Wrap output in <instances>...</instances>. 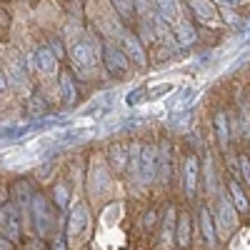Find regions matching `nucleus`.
<instances>
[{
	"label": "nucleus",
	"mask_w": 250,
	"mask_h": 250,
	"mask_svg": "<svg viewBox=\"0 0 250 250\" xmlns=\"http://www.w3.org/2000/svg\"><path fill=\"white\" fill-rule=\"evenodd\" d=\"M110 3L115 5V10H118L123 18H128V15L133 13V8H135V3H130V0H110Z\"/></svg>",
	"instance_id": "nucleus-27"
},
{
	"label": "nucleus",
	"mask_w": 250,
	"mask_h": 250,
	"mask_svg": "<svg viewBox=\"0 0 250 250\" xmlns=\"http://www.w3.org/2000/svg\"><path fill=\"white\" fill-rule=\"evenodd\" d=\"M200 230H203V240L208 243V248H215V243H218L215 240V218L208 208L200 210Z\"/></svg>",
	"instance_id": "nucleus-17"
},
{
	"label": "nucleus",
	"mask_w": 250,
	"mask_h": 250,
	"mask_svg": "<svg viewBox=\"0 0 250 250\" xmlns=\"http://www.w3.org/2000/svg\"><path fill=\"white\" fill-rule=\"evenodd\" d=\"M215 228H218V233L225 238L230 230H235V225H238V218H235V208L233 203L228 200V198H218L215 203Z\"/></svg>",
	"instance_id": "nucleus-4"
},
{
	"label": "nucleus",
	"mask_w": 250,
	"mask_h": 250,
	"mask_svg": "<svg viewBox=\"0 0 250 250\" xmlns=\"http://www.w3.org/2000/svg\"><path fill=\"white\" fill-rule=\"evenodd\" d=\"M25 62H28V58H25V55H20L18 50H13V48H8V50H5V62H3V70L10 75V80L15 83V85H20V83L25 80V75H28Z\"/></svg>",
	"instance_id": "nucleus-7"
},
{
	"label": "nucleus",
	"mask_w": 250,
	"mask_h": 250,
	"mask_svg": "<svg viewBox=\"0 0 250 250\" xmlns=\"http://www.w3.org/2000/svg\"><path fill=\"white\" fill-rule=\"evenodd\" d=\"M120 40H123V50H125V55H128L135 65H140V68H145L148 65V55H145V48H143V43L133 35V33H120Z\"/></svg>",
	"instance_id": "nucleus-9"
},
{
	"label": "nucleus",
	"mask_w": 250,
	"mask_h": 250,
	"mask_svg": "<svg viewBox=\"0 0 250 250\" xmlns=\"http://www.w3.org/2000/svg\"><path fill=\"white\" fill-rule=\"evenodd\" d=\"M53 195H55V203H58L60 208H65V205H68V200H70L68 185H65V183H58V185H55V190H53Z\"/></svg>",
	"instance_id": "nucleus-25"
},
{
	"label": "nucleus",
	"mask_w": 250,
	"mask_h": 250,
	"mask_svg": "<svg viewBox=\"0 0 250 250\" xmlns=\"http://www.w3.org/2000/svg\"><path fill=\"white\" fill-rule=\"evenodd\" d=\"M175 243H178L180 248H188V245H190V215H188V213H180V218H178Z\"/></svg>",
	"instance_id": "nucleus-22"
},
{
	"label": "nucleus",
	"mask_w": 250,
	"mask_h": 250,
	"mask_svg": "<svg viewBox=\"0 0 250 250\" xmlns=\"http://www.w3.org/2000/svg\"><path fill=\"white\" fill-rule=\"evenodd\" d=\"M30 213H33V223H35V233L45 235L50 230V225H53V218H50V208H48L43 195H33Z\"/></svg>",
	"instance_id": "nucleus-6"
},
{
	"label": "nucleus",
	"mask_w": 250,
	"mask_h": 250,
	"mask_svg": "<svg viewBox=\"0 0 250 250\" xmlns=\"http://www.w3.org/2000/svg\"><path fill=\"white\" fill-rule=\"evenodd\" d=\"M88 228H90V210H88V205H73V210L68 215V240L75 245L83 240V235L88 233Z\"/></svg>",
	"instance_id": "nucleus-3"
},
{
	"label": "nucleus",
	"mask_w": 250,
	"mask_h": 250,
	"mask_svg": "<svg viewBox=\"0 0 250 250\" xmlns=\"http://www.w3.org/2000/svg\"><path fill=\"white\" fill-rule=\"evenodd\" d=\"M220 5H223V8H225V5L230 8V5H238V0H220Z\"/></svg>",
	"instance_id": "nucleus-33"
},
{
	"label": "nucleus",
	"mask_w": 250,
	"mask_h": 250,
	"mask_svg": "<svg viewBox=\"0 0 250 250\" xmlns=\"http://www.w3.org/2000/svg\"><path fill=\"white\" fill-rule=\"evenodd\" d=\"M245 45H250V38H248V40H245Z\"/></svg>",
	"instance_id": "nucleus-34"
},
{
	"label": "nucleus",
	"mask_w": 250,
	"mask_h": 250,
	"mask_svg": "<svg viewBox=\"0 0 250 250\" xmlns=\"http://www.w3.org/2000/svg\"><path fill=\"white\" fill-rule=\"evenodd\" d=\"M198 175H200V163L195 155H188L183 160V188H185V195H195L198 190Z\"/></svg>",
	"instance_id": "nucleus-10"
},
{
	"label": "nucleus",
	"mask_w": 250,
	"mask_h": 250,
	"mask_svg": "<svg viewBox=\"0 0 250 250\" xmlns=\"http://www.w3.org/2000/svg\"><path fill=\"white\" fill-rule=\"evenodd\" d=\"M28 113L35 115V118H43V115H45V100L30 98V103H28Z\"/></svg>",
	"instance_id": "nucleus-26"
},
{
	"label": "nucleus",
	"mask_w": 250,
	"mask_h": 250,
	"mask_svg": "<svg viewBox=\"0 0 250 250\" xmlns=\"http://www.w3.org/2000/svg\"><path fill=\"white\" fill-rule=\"evenodd\" d=\"M213 128H215V138L220 143V148H228V143H230V128H228V113L218 110L213 115Z\"/></svg>",
	"instance_id": "nucleus-18"
},
{
	"label": "nucleus",
	"mask_w": 250,
	"mask_h": 250,
	"mask_svg": "<svg viewBox=\"0 0 250 250\" xmlns=\"http://www.w3.org/2000/svg\"><path fill=\"white\" fill-rule=\"evenodd\" d=\"M60 93H62V100H65L68 108L78 103V85L70 73H60Z\"/></svg>",
	"instance_id": "nucleus-19"
},
{
	"label": "nucleus",
	"mask_w": 250,
	"mask_h": 250,
	"mask_svg": "<svg viewBox=\"0 0 250 250\" xmlns=\"http://www.w3.org/2000/svg\"><path fill=\"white\" fill-rule=\"evenodd\" d=\"M143 185H150L153 180H158V148L155 145H145L143 148Z\"/></svg>",
	"instance_id": "nucleus-11"
},
{
	"label": "nucleus",
	"mask_w": 250,
	"mask_h": 250,
	"mask_svg": "<svg viewBox=\"0 0 250 250\" xmlns=\"http://www.w3.org/2000/svg\"><path fill=\"white\" fill-rule=\"evenodd\" d=\"M108 160H110V168H113L118 175L125 173V170H128V165H130V145H123V143L110 145Z\"/></svg>",
	"instance_id": "nucleus-12"
},
{
	"label": "nucleus",
	"mask_w": 250,
	"mask_h": 250,
	"mask_svg": "<svg viewBox=\"0 0 250 250\" xmlns=\"http://www.w3.org/2000/svg\"><path fill=\"white\" fill-rule=\"evenodd\" d=\"M145 93H148V90H145V88H135L128 98H125V103H128V105H138V103L145 98Z\"/></svg>",
	"instance_id": "nucleus-29"
},
{
	"label": "nucleus",
	"mask_w": 250,
	"mask_h": 250,
	"mask_svg": "<svg viewBox=\"0 0 250 250\" xmlns=\"http://www.w3.org/2000/svg\"><path fill=\"white\" fill-rule=\"evenodd\" d=\"M128 55H125L123 48H118L115 43H105V50H103V62H105V70L110 75H123L128 70Z\"/></svg>",
	"instance_id": "nucleus-5"
},
{
	"label": "nucleus",
	"mask_w": 250,
	"mask_h": 250,
	"mask_svg": "<svg viewBox=\"0 0 250 250\" xmlns=\"http://www.w3.org/2000/svg\"><path fill=\"white\" fill-rule=\"evenodd\" d=\"M105 188H108V165L100 153H95L88 168V193L93 198H100L105 193Z\"/></svg>",
	"instance_id": "nucleus-2"
},
{
	"label": "nucleus",
	"mask_w": 250,
	"mask_h": 250,
	"mask_svg": "<svg viewBox=\"0 0 250 250\" xmlns=\"http://www.w3.org/2000/svg\"><path fill=\"white\" fill-rule=\"evenodd\" d=\"M155 8L160 13V18L165 20V23H170L173 28L180 23V5H178V0H155Z\"/></svg>",
	"instance_id": "nucleus-15"
},
{
	"label": "nucleus",
	"mask_w": 250,
	"mask_h": 250,
	"mask_svg": "<svg viewBox=\"0 0 250 250\" xmlns=\"http://www.w3.org/2000/svg\"><path fill=\"white\" fill-rule=\"evenodd\" d=\"M35 58H38V70L45 73V75H53L58 73V55L50 50V45H43L35 50Z\"/></svg>",
	"instance_id": "nucleus-14"
},
{
	"label": "nucleus",
	"mask_w": 250,
	"mask_h": 250,
	"mask_svg": "<svg viewBox=\"0 0 250 250\" xmlns=\"http://www.w3.org/2000/svg\"><path fill=\"white\" fill-rule=\"evenodd\" d=\"M240 173H243V178H245V183L250 185V160H248L245 155L240 158Z\"/></svg>",
	"instance_id": "nucleus-30"
},
{
	"label": "nucleus",
	"mask_w": 250,
	"mask_h": 250,
	"mask_svg": "<svg viewBox=\"0 0 250 250\" xmlns=\"http://www.w3.org/2000/svg\"><path fill=\"white\" fill-rule=\"evenodd\" d=\"M48 45H50V50H53V53H55L58 58H60L62 53H65V50H62V43H60L58 38H50V43H48Z\"/></svg>",
	"instance_id": "nucleus-31"
},
{
	"label": "nucleus",
	"mask_w": 250,
	"mask_h": 250,
	"mask_svg": "<svg viewBox=\"0 0 250 250\" xmlns=\"http://www.w3.org/2000/svg\"><path fill=\"white\" fill-rule=\"evenodd\" d=\"M113 95H115V93H100L98 98H93L88 105L80 110V118H90V115H95V113H100V115L110 113V108H113Z\"/></svg>",
	"instance_id": "nucleus-13"
},
{
	"label": "nucleus",
	"mask_w": 250,
	"mask_h": 250,
	"mask_svg": "<svg viewBox=\"0 0 250 250\" xmlns=\"http://www.w3.org/2000/svg\"><path fill=\"white\" fill-rule=\"evenodd\" d=\"M228 188H230V195H233L235 210L245 213V210H248V198H245V190L240 188V183H238V180H230V183H228Z\"/></svg>",
	"instance_id": "nucleus-24"
},
{
	"label": "nucleus",
	"mask_w": 250,
	"mask_h": 250,
	"mask_svg": "<svg viewBox=\"0 0 250 250\" xmlns=\"http://www.w3.org/2000/svg\"><path fill=\"white\" fill-rule=\"evenodd\" d=\"M190 3V8H193V13L198 15V20H203V23H215V15H218V10H215V5H213V0H188Z\"/></svg>",
	"instance_id": "nucleus-16"
},
{
	"label": "nucleus",
	"mask_w": 250,
	"mask_h": 250,
	"mask_svg": "<svg viewBox=\"0 0 250 250\" xmlns=\"http://www.w3.org/2000/svg\"><path fill=\"white\" fill-rule=\"evenodd\" d=\"M53 250H68V248H65V243H62V238H55V243H53Z\"/></svg>",
	"instance_id": "nucleus-32"
},
{
	"label": "nucleus",
	"mask_w": 250,
	"mask_h": 250,
	"mask_svg": "<svg viewBox=\"0 0 250 250\" xmlns=\"http://www.w3.org/2000/svg\"><path fill=\"white\" fill-rule=\"evenodd\" d=\"M70 62H73V68L85 78L95 70L98 65V55L93 50V45L88 43V40H78V43L70 45Z\"/></svg>",
	"instance_id": "nucleus-1"
},
{
	"label": "nucleus",
	"mask_w": 250,
	"mask_h": 250,
	"mask_svg": "<svg viewBox=\"0 0 250 250\" xmlns=\"http://www.w3.org/2000/svg\"><path fill=\"white\" fill-rule=\"evenodd\" d=\"M173 33H175V40H178V45H193L195 40H198V33H195V28L188 23V20H180V23L173 28Z\"/></svg>",
	"instance_id": "nucleus-21"
},
{
	"label": "nucleus",
	"mask_w": 250,
	"mask_h": 250,
	"mask_svg": "<svg viewBox=\"0 0 250 250\" xmlns=\"http://www.w3.org/2000/svg\"><path fill=\"white\" fill-rule=\"evenodd\" d=\"M23 133H28L25 125H3V138H18Z\"/></svg>",
	"instance_id": "nucleus-28"
},
{
	"label": "nucleus",
	"mask_w": 250,
	"mask_h": 250,
	"mask_svg": "<svg viewBox=\"0 0 250 250\" xmlns=\"http://www.w3.org/2000/svg\"><path fill=\"white\" fill-rule=\"evenodd\" d=\"M170 178V148L168 143L158 145V180L160 183H168Z\"/></svg>",
	"instance_id": "nucleus-20"
},
{
	"label": "nucleus",
	"mask_w": 250,
	"mask_h": 250,
	"mask_svg": "<svg viewBox=\"0 0 250 250\" xmlns=\"http://www.w3.org/2000/svg\"><path fill=\"white\" fill-rule=\"evenodd\" d=\"M175 215H178L175 208H168V210H165L163 230H160V235H163V245H165V248L170 245V240H173V235H175Z\"/></svg>",
	"instance_id": "nucleus-23"
},
{
	"label": "nucleus",
	"mask_w": 250,
	"mask_h": 250,
	"mask_svg": "<svg viewBox=\"0 0 250 250\" xmlns=\"http://www.w3.org/2000/svg\"><path fill=\"white\" fill-rule=\"evenodd\" d=\"M0 228H3V238H8L10 243L20 240V215H18V208L13 203L3 205V213H0Z\"/></svg>",
	"instance_id": "nucleus-8"
}]
</instances>
